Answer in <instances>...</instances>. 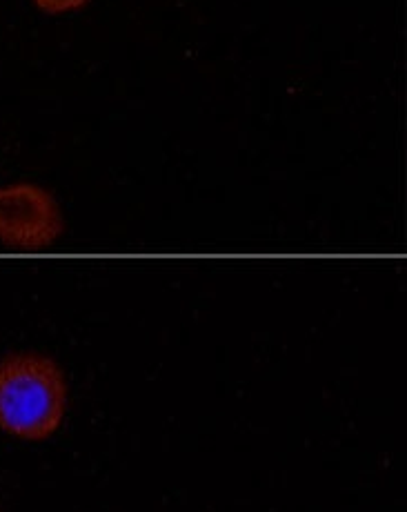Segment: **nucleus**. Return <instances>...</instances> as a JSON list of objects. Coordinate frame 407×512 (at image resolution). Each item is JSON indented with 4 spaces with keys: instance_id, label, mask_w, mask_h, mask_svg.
<instances>
[{
    "instance_id": "f257e3e1",
    "label": "nucleus",
    "mask_w": 407,
    "mask_h": 512,
    "mask_svg": "<svg viewBox=\"0 0 407 512\" xmlns=\"http://www.w3.org/2000/svg\"><path fill=\"white\" fill-rule=\"evenodd\" d=\"M67 386L61 368L41 354L0 361V428L21 439H45L61 426Z\"/></svg>"
},
{
    "instance_id": "f03ea898",
    "label": "nucleus",
    "mask_w": 407,
    "mask_h": 512,
    "mask_svg": "<svg viewBox=\"0 0 407 512\" xmlns=\"http://www.w3.org/2000/svg\"><path fill=\"white\" fill-rule=\"evenodd\" d=\"M63 232V214L43 187L18 183L0 190V241L14 248H45Z\"/></svg>"
},
{
    "instance_id": "7ed1b4c3",
    "label": "nucleus",
    "mask_w": 407,
    "mask_h": 512,
    "mask_svg": "<svg viewBox=\"0 0 407 512\" xmlns=\"http://www.w3.org/2000/svg\"><path fill=\"white\" fill-rule=\"evenodd\" d=\"M87 0H36V5L43 9L47 14H63V12H72V9L83 7Z\"/></svg>"
}]
</instances>
